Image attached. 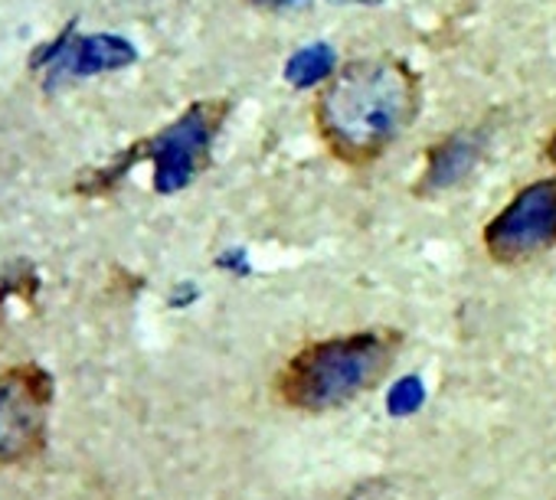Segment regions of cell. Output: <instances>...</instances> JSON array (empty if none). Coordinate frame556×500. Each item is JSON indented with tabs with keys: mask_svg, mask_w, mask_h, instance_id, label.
Here are the masks:
<instances>
[{
	"mask_svg": "<svg viewBox=\"0 0 556 500\" xmlns=\"http://www.w3.org/2000/svg\"><path fill=\"white\" fill-rule=\"evenodd\" d=\"M416 115V82L390 60L348 66L318 102V125L334 154L370 161L387 151Z\"/></svg>",
	"mask_w": 556,
	"mask_h": 500,
	"instance_id": "1",
	"label": "cell"
},
{
	"mask_svg": "<svg viewBox=\"0 0 556 500\" xmlns=\"http://www.w3.org/2000/svg\"><path fill=\"white\" fill-rule=\"evenodd\" d=\"M396 350V331H357L328 337L299 350L278 373L275 389L292 409L331 412L374 389L390 373Z\"/></svg>",
	"mask_w": 556,
	"mask_h": 500,
	"instance_id": "2",
	"label": "cell"
},
{
	"mask_svg": "<svg viewBox=\"0 0 556 500\" xmlns=\"http://www.w3.org/2000/svg\"><path fill=\"white\" fill-rule=\"evenodd\" d=\"M223 108L216 105H193L187 108L174 125H167L161 134L148 138L144 144L131 148L125 157H118V164L99 170L96 177H83L79 190L83 193H102L109 183H115L138 157H154V187L161 193H177L184 190L197 170L203 167L206 154H210V141L216 134V121H219Z\"/></svg>",
	"mask_w": 556,
	"mask_h": 500,
	"instance_id": "3",
	"label": "cell"
},
{
	"mask_svg": "<svg viewBox=\"0 0 556 500\" xmlns=\"http://www.w3.org/2000/svg\"><path fill=\"white\" fill-rule=\"evenodd\" d=\"M53 380L43 367L24 363L0 373V464L34 458L47 445Z\"/></svg>",
	"mask_w": 556,
	"mask_h": 500,
	"instance_id": "4",
	"label": "cell"
},
{
	"mask_svg": "<svg viewBox=\"0 0 556 500\" xmlns=\"http://www.w3.org/2000/svg\"><path fill=\"white\" fill-rule=\"evenodd\" d=\"M484 245L497 262H523L556 245V180L520 190L484 229Z\"/></svg>",
	"mask_w": 556,
	"mask_h": 500,
	"instance_id": "5",
	"label": "cell"
},
{
	"mask_svg": "<svg viewBox=\"0 0 556 500\" xmlns=\"http://www.w3.org/2000/svg\"><path fill=\"white\" fill-rule=\"evenodd\" d=\"M135 56H138L135 47L122 37H112V34L76 37L73 30H66L56 43H50L47 50H37L34 66L43 63L47 82L53 86L56 79H83V76L131 66Z\"/></svg>",
	"mask_w": 556,
	"mask_h": 500,
	"instance_id": "6",
	"label": "cell"
},
{
	"mask_svg": "<svg viewBox=\"0 0 556 500\" xmlns=\"http://www.w3.org/2000/svg\"><path fill=\"white\" fill-rule=\"evenodd\" d=\"M478 154H481V141H478V138L458 134V138L445 141V144H442V148H435V151H432V157H429L426 187H429V190L455 187L462 177H468V170L475 167Z\"/></svg>",
	"mask_w": 556,
	"mask_h": 500,
	"instance_id": "7",
	"label": "cell"
},
{
	"mask_svg": "<svg viewBox=\"0 0 556 500\" xmlns=\"http://www.w3.org/2000/svg\"><path fill=\"white\" fill-rule=\"evenodd\" d=\"M331 69H334V50H331L328 43H312V47L299 50V53L289 60L286 76H289L292 86L308 89V86L321 82Z\"/></svg>",
	"mask_w": 556,
	"mask_h": 500,
	"instance_id": "8",
	"label": "cell"
},
{
	"mask_svg": "<svg viewBox=\"0 0 556 500\" xmlns=\"http://www.w3.org/2000/svg\"><path fill=\"white\" fill-rule=\"evenodd\" d=\"M419 399H422V389H419L413 380H406V383H400V386H396V393H393L390 406H393V412H413V409L419 406Z\"/></svg>",
	"mask_w": 556,
	"mask_h": 500,
	"instance_id": "9",
	"label": "cell"
},
{
	"mask_svg": "<svg viewBox=\"0 0 556 500\" xmlns=\"http://www.w3.org/2000/svg\"><path fill=\"white\" fill-rule=\"evenodd\" d=\"M252 4L258 8H271V11H295V8H305L312 4V0H252ZM334 4H344V0H334ZM348 4H367V0H348Z\"/></svg>",
	"mask_w": 556,
	"mask_h": 500,
	"instance_id": "10",
	"label": "cell"
},
{
	"mask_svg": "<svg viewBox=\"0 0 556 500\" xmlns=\"http://www.w3.org/2000/svg\"><path fill=\"white\" fill-rule=\"evenodd\" d=\"M549 157L556 161V134H553V141H549Z\"/></svg>",
	"mask_w": 556,
	"mask_h": 500,
	"instance_id": "11",
	"label": "cell"
}]
</instances>
